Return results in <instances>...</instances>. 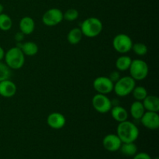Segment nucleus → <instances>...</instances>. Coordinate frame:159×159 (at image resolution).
Masks as SVG:
<instances>
[{
  "label": "nucleus",
  "mask_w": 159,
  "mask_h": 159,
  "mask_svg": "<svg viewBox=\"0 0 159 159\" xmlns=\"http://www.w3.org/2000/svg\"><path fill=\"white\" fill-rule=\"evenodd\" d=\"M130 77L135 81H142L147 78L149 72L148 65L141 59L132 60L131 65L129 68Z\"/></svg>",
  "instance_id": "5"
},
{
  "label": "nucleus",
  "mask_w": 159,
  "mask_h": 159,
  "mask_svg": "<svg viewBox=\"0 0 159 159\" xmlns=\"http://www.w3.org/2000/svg\"><path fill=\"white\" fill-rule=\"evenodd\" d=\"M122 144V141L117 136V134H110L104 137L102 140V145L107 151L110 152H115L119 151Z\"/></svg>",
  "instance_id": "11"
},
{
  "label": "nucleus",
  "mask_w": 159,
  "mask_h": 159,
  "mask_svg": "<svg viewBox=\"0 0 159 159\" xmlns=\"http://www.w3.org/2000/svg\"><path fill=\"white\" fill-rule=\"evenodd\" d=\"M145 111L144 105L141 101H135L130 106V115L134 120H141Z\"/></svg>",
  "instance_id": "18"
},
{
  "label": "nucleus",
  "mask_w": 159,
  "mask_h": 159,
  "mask_svg": "<svg viewBox=\"0 0 159 159\" xmlns=\"http://www.w3.org/2000/svg\"><path fill=\"white\" fill-rule=\"evenodd\" d=\"M154 159H159V158H158V157H155V158Z\"/></svg>",
  "instance_id": "32"
},
{
  "label": "nucleus",
  "mask_w": 159,
  "mask_h": 159,
  "mask_svg": "<svg viewBox=\"0 0 159 159\" xmlns=\"http://www.w3.org/2000/svg\"><path fill=\"white\" fill-rule=\"evenodd\" d=\"M63 12L57 8H52L43 13L42 21L48 26H54L61 23L63 20Z\"/></svg>",
  "instance_id": "8"
},
{
  "label": "nucleus",
  "mask_w": 159,
  "mask_h": 159,
  "mask_svg": "<svg viewBox=\"0 0 159 159\" xmlns=\"http://www.w3.org/2000/svg\"><path fill=\"white\" fill-rule=\"evenodd\" d=\"M110 112L111 113L113 119L118 123L124 122L128 119V112L124 107H121V106H114L112 107Z\"/></svg>",
  "instance_id": "15"
},
{
  "label": "nucleus",
  "mask_w": 159,
  "mask_h": 159,
  "mask_svg": "<svg viewBox=\"0 0 159 159\" xmlns=\"http://www.w3.org/2000/svg\"><path fill=\"white\" fill-rule=\"evenodd\" d=\"M119 151L121 154L127 157H134L138 153V147L134 142L122 143Z\"/></svg>",
  "instance_id": "20"
},
{
  "label": "nucleus",
  "mask_w": 159,
  "mask_h": 159,
  "mask_svg": "<svg viewBox=\"0 0 159 159\" xmlns=\"http://www.w3.org/2000/svg\"><path fill=\"white\" fill-rule=\"evenodd\" d=\"M5 54H6V52H5L4 49H3V48L0 46V61H2V59H4Z\"/></svg>",
  "instance_id": "30"
},
{
  "label": "nucleus",
  "mask_w": 159,
  "mask_h": 159,
  "mask_svg": "<svg viewBox=\"0 0 159 159\" xmlns=\"http://www.w3.org/2000/svg\"><path fill=\"white\" fill-rule=\"evenodd\" d=\"M24 36H25L24 34L20 31V32L16 33V34H15L14 39H15V40L17 42V43H20V42L23 41V39H24Z\"/></svg>",
  "instance_id": "29"
},
{
  "label": "nucleus",
  "mask_w": 159,
  "mask_h": 159,
  "mask_svg": "<svg viewBox=\"0 0 159 159\" xmlns=\"http://www.w3.org/2000/svg\"><path fill=\"white\" fill-rule=\"evenodd\" d=\"M5 62L10 69L18 70L23 68L25 63V55L18 47H13L5 54Z\"/></svg>",
  "instance_id": "3"
},
{
  "label": "nucleus",
  "mask_w": 159,
  "mask_h": 159,
  "mask_svg": "<svg viewBox=\"0 0 159 159\" xmlns=\"http://www.w3.org/2000/svg\"><path fill=\"white\" fill-rule=\"evenodd\" d=\"M92 104L96 112L99 113H107L110 111L112 106L111 100L107 95L97 94L93 96L92 99Z\"/></svg>",
  "instance_id": "7"
},
{
  "label": "nucleus",
  "mask_w": 159,
  "mask_h": 159,
  "mask_svg": "<svg viewBox=\"0 0 159 159\" xmlns=\"http://www.w3.org/2000/svg\"><path fill=\"white\" fill-rule=\"evenodd\" d=\"M133 159H152V157L145 152H140V153H137L136 155L134 156Z\"/></svg>",
  "instance_id": "28"
},
{
  "label": "nucleus",
  "mask_w": 159,
  "mask_h": 159,
  "mask_svg": "<svg viewBox=\"0 0 159 159\" xmlns=\"http://www.w3.org/2000/svg\"><path fill=\"white\" fill-rule=\"evenodd\" d=\"M116 134L122 143L134 142L139 137V130L134 123L125 120L119 123L116 129Z\"/></svg>",
  "instance_id": "1"
},
{
  "label": "nucleus",
  "mask_w": 159,
  "mask_h": 159,
  "mask_svg": "<svg viewBox=\"0 0 159 159\" xmlns=\"http://www.w3.org/2000/svg\"><path fill=\"white\" fill-rule=\"evenodd\" d=\"M47 124L51 128L54 130H59L65 127L66 124V119L63 114L57 112H54L48 115L47 118Z\"/></svg>",
  "instance_id": "12"
},
{
  "label": "nucleus",
  "mask_w": 159,
  "mask_h": 159,
  "mask_svg": "<svg viewBox=\"0 0 159 159\" xmlns=\"http://www.w3.org/2000/svg\"><path fill=\"white\" fill-rule=\"evenodd\" d=\"M133 41L130 36L125 34H117L113 40V47L116 52L120 54H127L131 51Z\"/></svg>",
  "instance_id": "6"
},
{
  "label": "nucleus",
  "mask_w": 159,
  "mask_h": 159,
  "mask_svg": "<svg viewBox=\"0 0 159 159\" xmlns=\"http://www.w3.org/2000/svg\"><path fill=\"white\" fill-rule=\"evenodd\" d=\"M146 111L156 112L159 111V98L156 96L148 95L145 99L142 101Z\"/></svg>",
  "instance_id": "17"
},
{
  "label": "nucleus",
  "mask_w": 159,
  "mask_h": 159,
  "mask_svg": "<svg viewBox=\"0 0 159 159\" xmlns=\"http://www.w3.org/2000/svg\"><path fill=\"white\" fill-rule=\"evenodd\" d=\"M108 77L113 83H115V82H117L120 79V72L118 71H113L110 73V75H109Z\"/></svg>",
  "instance_id": "27"
},
{
  "label": "nucleus",
  "mask_w": 159,
  "mask_h": 159,
  "mask_svg": "<svg viewBox=\"0 0 159 159\" xmlns=\"http://www.w3.org/2000/svg\"><path fill=\"white\" fill-rule=\"evenodd\" d=\"M131 93L136 101H141V102H142L148 95L147 89L144 86H135Z\"/></svg>",
  "instance_id": "23"
},
{
  "label": "nucleus",
  "mask_w": 159,
  "mask_h": 159,
  "mask_svg": "<svg viewBox=\"0 0 159 159\" xmlns=\"http://www.w3.org/2000/svg\"><path fill=\"white\" fill-rule=\"evenodd\" d=\"M82 34L89 38L98 37L103 29L102 21L96 17H89L81 24L80 27Z\"/></svg>",
  "instance_id": "2"
},
{
  "label": "nucleus",
  "mask_w": 159,
  "mask_h": 159,
  "mask_svg": "<svg viewBox=\"0 0 159 159\" xmlns=\"http://www.w3.org/2000/svg\"><path fill=\"white\" fill-rule=\"evenodd\" d=\"M12 75L11 69L6 65V63H2L0 61V82L6 79H10Z\"/></svg>",
  "instance_id": "25"
},
{
  "label": "nucleus",
  "mask_w": 159,
  "mask_h": 159,
  "mask_svg": "<svg viewBox=\"0 0 159 159\" xmlns=\"http://www.w3.org/2000/svg\"><path fill=\"white\" fill-rule=\"evenodd\" d=\"M16 47L21 49L25 56H30V57L36 55L39 50L37 43L32 41H27L25 42V43H23V42L17 43Z\"/></svg>",
  "instance_id": "16"
},
{
  "label": "nucleus",
  "mask_w": 159,
  "mask_h": 159,
  "mask_svg": "<svg viewBox=\"0 0 159 159\" xmlns=\"http://www.w3.org/2000/svg\"><path fill=\"white\" fill-rule=\"evenodd\" d=\"M3 10H4V6H3L2 4L0 3V14L3 13Z\"/></svg>",
  "instance_id": "31"
},
{
  "label": "nucleus",
  "mask_w": 159,
  "mask_h": 159,
  "mask_svg": "<svg viewBox=\"0 0 159 159\" xmlns=\"http://www.w3.org/2000/svg\"><path fill=\"white\" fill-rule=\"evenodd\" d=\"M79 16V11L76 9L71 8V9H68L65 13H63V19L64 20H67V21L72 22L75 21V20H77Z\"/></svg>",
  "instance_id": "26"
},
{
  "label": "nucleus",
  "mask_w": 159,
  "mask_h": 159,
  "mask_svg": "<svg viewBox=\"0 0 159 159\" xmlns=\"http://www.w3.org/2000/svg\"><path fill=\"white\" fill-rule=\"evenodd\" d=\"M17 92L16 85L10 79H6L0 82V96L4 98H11Z\"/></svg>",
  "instance_id": "13"
},
{
  "label": "nucleus",
  "mask_w": 159,
  "mask_h": 159,
  "mask_svg": "<svg viewBox=\"0 0 159 159\" xmlns=\"http://www.w3.org/2000/svg\"><path fill=\"white\" fill-rule=\"evenodd\" d=\"M136 86V81L130 76H124L120 78L119 80L114 83L113 91L116 96L124 97L132 93Z\"/></svg>",
  "instance_id": "4"
},
{
  "label": "nucleus",
  "mask_w": 159,
  "mask_h": 159,
  "mask_svg": "<svg viewBox=\"0 0 159 159\" xmlns=\"http://www.w3.org/2000/svg\"><path fill=\"white\" fill-rule=\"evenodd\" d=\"M82 37H83V34H82L80 28L75 27L68 32V35H67V40L70 44L75 45L80 43Z\"/></svg>",
  "instance_id": "19"
},
{
  "label": "nucleus",
  "mask_w": 159,
  "mask_h": 159,
  "mask_svg": "<svg viewBox=\"0 0 159 159\" xmlns=\"http://www.w3.org/2000/svg\"><path fill=\"white\" fill-rule=\"evenodd\" d=\"M131 50H133L134 52L138 56H144L148 51L147 45L144 44V43H141V42L133 43Z\"/></svg>",
  "instance_id": "24"
},
{
  "label": "nucleus",
  "mask_w": 159,
  "mask_h": 159,
  "mask_svg": "<svg viewBox=\"0 0 159 159\" xmlns=\"http://www.w3.org/2000/svg\"><path fill=\"white\" fill-rule=\"evenodd\" d=\"M114 83L107 76H99L93 81V88L99 94L107 95L113 91Z\"/></svg>",
  "instance_id": "9"
},
{
  "label": "nucleus",
  "mask_w": 159,
  "mask_h": 159,
  "mask_svg": "<svg viewBox=\"0 0 159 159\" xmlns=\"http://www.w3.org/2000/svg\"><path fill=\"white\" fill-rule=\"evenodd\" d=\"M20 30L24 35H30L35 29V22L30 16H24L20 21Z\"/></svg>",
  "instance_id": "14"
},
{
  "label": "nucleus",
  "mask_w": 159,
  "mask_h": 159,
  "mask_svg": "<svg viewBox=\"0 0 159 159\" xmlns=\"http://www.w3.org/2000/svg\"><path fill=\"white\" fill-rule=\"evenodd\" d=\"M132 59L128 55H121L116 59V67L118 71H127L131 65Z\"/></svg>",
  "instance_id": "21"
},
{
  "label": "nucleus",
  "mask_w": 159,
  "mask_h": 159,
  "mask_svg": "<svg viewBox=\"0 0 159 159\" xmlns=\"http://www.w3.org/2000/svg\"><path fill=\"white\" fill-rule=\"evenodd\" d=\"M12 20L9 15L6 13L0 14V30L8 31L12 28Z\"/></svg>",
  "instance_id": "22"
},
{
  "label": "nucleus",
  "mask_w": 159,
  "mask_h": 159,
  "mask_svg": "<svg viewBox=\"0 0 159 159\" xmlns=\"http://www.w3.org/2000/svg\"><path fill=\"white\" fill-rule=\"evenodd\" d=\"M142 125L149 130H158L159 127V116L156 112L145 111L142 117L141 118Z\"/></svg>",
  "instance_id": "10"
}]
</instances>
